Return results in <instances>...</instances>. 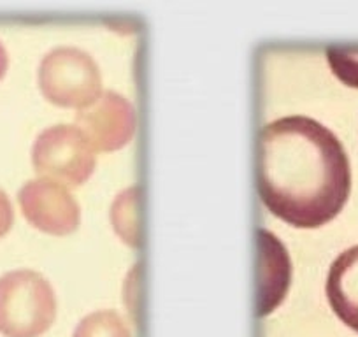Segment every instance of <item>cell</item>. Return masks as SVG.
<instances>
[{
	"label": "cell",
	"instance_id": "cell-2",
	"mask_svg": "<svg viewBox=\"0 0 358 337\" xmlns=\"http://www.w3.org/2000/svg\"><path fill=\"white\" fill-rule=\"evenodd\" d=\"M57 320V295L43 274L32 269L0 276V334L4 337H39Z\"/></svg>",
	"mask_w": 358,
	"mask_h": 337
},
{
	"label": "cell",
	"instance_id": "cell-1",
	"mask_svg": "<svg viewBox=\"0 0 358 337\" xmlns=\"http://www.w3.org/2000/svg\"><path fill=\"white\" fill-rule=\"evenodd\" d=\"M257 188L265 208L285 223L318 229L350 199V158L329 127L309 116H285L258 134Z\"/></svg>",
	"mask_w": 358,
	"mask_h": 337
},
{
	"label": "cell",
	"instance_id": "cell-10",
	"mask_svg": "<svg viewBox=\"0 0 358 337\" xmlns=\"http://www.w3.org/2000/svg\"><path fill=\"white\" fill-rule=\"evenodd\" d=\"M111 222L116 234L129 246L139 244V222H137V188L130 187L115 199L111 208Z\"/></svg>",
	"mask_w": 358,
	"mask_h": 337
},
{
	"label": "cell",
	"instance_id": "cell-5",
	"mask_svg": "<svg viewBox=\"0 0 358 337\" xmlns=\"http://www.w3.org/2000/svg\"><path fill=\"white\" fill-rule=\"evenodd\" d=\"M18 204L34 229L50 236H67L79 227L81 209L67 187L50 178L30 180L20 188Z\"/></svg>",
	"mask_w": 358,
	"mask_h": 337
},
{
	"label": "cell",
	"instance_id": "cell-6",
	"mask_svg": "<svg viewBox=\"0 0 358 337\" xmlns=\"http://www.w3.org/2000/svg\"><path fill=\"white\" fill-rule=\"evenodd\" d=\"M74 120L95 151L122 150L136 134L132 102L111 90H102L94 101L79 108Z\"/></svg>",
	"mask_w": 358,
	"mask_h": 337
},
{
	"label": "cell",
	"instance_id": "cell-11",
	"mask_svg": "<svg viewBox=\"0 0 358 337\" xmlns=\"http://www.w3.org/2000/svg\"><path fill=\"white\" fill-rule=\"evenodd\" d=\"M327 60L339 81L350 88H358V48H329Z\"/></svg>",
	"mask_w": 358,
	"mask_h": 337
},
{
	"label": "cell",
	"instance_id": "cell-13",
	"mask_svg": "<svg viewBox=\"0 0 358 337\" xmlns=\"http://www.w3.org/2000/svg\"><path fill=\"white\" fill-rule=\"evenodd\" d=\"M8 64H9L8 51H6L4 44L0 43V79L4 78L6 72H8Z\"/></svg>",
	"mask_w": 358,
	"mask_h": 337
},
{
	"label": "cell",
	"instance_id": "cell-12",
	"mask_svg": "<svg viewBox=\"0 0 358 337\" xmlns=\"http://www.w3.org/2000/svg\"><path fill=\"white\" fill-rule=\"evenodd\" d=\"M15 223V209L9 195L0 188V239L13 229Z\"/></svg>",
	"mask_w": 358,
	"mask_h": 337
},
{
	"label": "cell",
	"instance_id": "cell-4",
	"mask_svg": "<svg viewBox=\"0 0 358 337\" xmlns=\"http://www.w3.org/2000/svg\"><path fill=\"white\" fill-rule=\"evenodd\" d=\"M43 97L58 108L79 109L102 92L99 65L78 48H57L43 58L37 71Z\"/></svg>",
	"mask_w": 358,
	"mask_h": 337
},
{
	"label": "cell",
	"instance_id": "cell-8",
	"mask_svg": "<svg viewBox=\"0 0 358 337\" xmlns=\"http://www.w3.org/2000/svg\"><path fill=\"white\" fill-rule=\"evenodd\" d=\"M325 292L337 318L358 334V244L344 250L334 260Z\"/></svg>",
	"mask_w": 358,
	"mask_h": 337
},
{
	"label": "cell",
	"instance_id": "cell-9",
	"mask_svg": "<svg viewBox=\"0 0 358 337\" xmlns=\"http://www.w3.org/2000/svg\"><path fill=\"white\" fill-rule=\"evenodd\" d=\"M72 337H132L127 320L113 309H99L86 315Z\"/></svg>",
	"mask_w": 358,
	"mask_h": 337
},
{
	"label": "cell",
	"instance_id": "cell-3",
	"mask_svg": "<svg viewBox=\"0 0 358 337\" xmlns=\"http://www.w3.org/2000/svg\"><path fill=\"white\" fill-rule=\"evenodd\" d=\"M32 165L39 176L65 187H79L97 165L95 148L78 125L58 123L44 129L32 146Z\"/></svg>",
	"mask_w": 358,
	"mask_h": 337
},
{
	"label": "cell",
	"instance_id": "cell-7",
	"mask_svg": "<svg viewBox=\"0 0 358 337\" xmlns=\"http://www.w3.org/2000/svg\"><path fill=\"white\" fill-rule=\"evenodd\" d=\"M257 244V315L265 316L283 302L290 287L292 264L287 248L273 232L258 229Z\"/></svg>",
	"mask_w": 358,
	"mask_h": 337
}]
</instances>
